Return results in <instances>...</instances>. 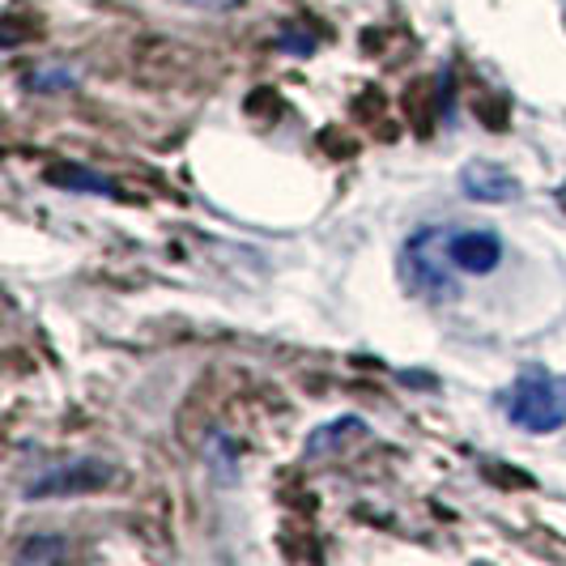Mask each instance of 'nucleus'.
<instances>
[{"instance_id":"obj_3","label":"nucleus","mask_w":566,"mask_h":566,"mask_svg":"<svg viewBox=\"0 0 566 566\" xmlns=\"http://www.w3.org/2000/svg\"><path fill=\"white\" fill-rule=\"evenodd\" d=\"M115 478L107 460H73V464H52L43 478L27 485V499H56V494H90L103 490Z\"/></svg>"},{"instance_id":"obj_1","label":"nucleus","mask_w":566,"mask_h":566,"mask_svg":"<svg viewBox=\"0 0 566 566\" xmlns=\"http://www.w3.org/2000/svg\"><path fill=\"white\" fill-rule=\"evenodd\" d=\"M507 418L528 434H554L566 426V384L545 367H524L503 400Z\"/></svg>"},{"instance_id":"obj_4","label":"nucleus","mask_w":566,"mask_h":566,"mask_svg":"<svg viewBox=\"0 0 566 566\" xmlns=\"http://www.w3.org/2000/svg\"><path fill=\"white\" fill-rule=\"evenodd\" d=\"M448 255H452L455 273L485 277L503 264V239L494 230H452L448 234Z\"/></svg>"},{"instance_id":"obj_2","label":"nucleus","mask_w":566,"mask_h":566,"mask_svg":"<svg viewBox=\"0 0 566 566\" xmlns=\"http://www.w3.org/2000/svg\"><path fill=\"white\" fill-rule=\"evenodd\" d=\"M448 234L452 230L422 227L409 243H405V282L413 290H422L430 298H455L460 285H455V264L448 255Z\"/></svg>"},{"instance_id":"obj_7","label":"nucleus","mask_w":566,"mask_h":566,"mask_svg":"<svg viewBox=\"0 0 566 566\" xmlns=\"http://www.w3.org/2000/svg\"><path fill=\"white\" fill-rule=\"evenodd\" d=\"M69 554V541H60V537H39V541H27L18 554H13V563L18 566H43V563H56V558H64Z\"/></svg>"},{"instance_id":"obj_8","label":"nucleus","mask_w":566,"mask_h":566,"mask_svg":"<svg viewBox=\"0 0 566 566\" xmlns=\"http://www.w3.org/2000/svg\"><path fill=\"white\" fill-rule=\"evenodd\" d=\"M52 184H64V188H82V192H112V184L103 175H90L82 167H52L48 170Z\"/></svg>"},{"instance_id":"obj_9","label":"nucleus","mask_w":566,"mask_h":566,"mask_svg":"<svg viewBox=\"0 0 566 566\" xmlns=\"http://www.w3.org/2000/svg\"><path fill=\"white\" fill-rule=\"evenodd\" d=\"M473 112L485 119V128H507V119H511V103L503 98V94H482V98H473Z\"/></svg>"},{"instance_id":"obj_10","label":"nucleus","mask_w":566,"mask_h":566,"mask_svg":"<svg viewBox=\"0 0 566 566\" xmlns=\"http://www.w3.org/2000/svg\"><path fill=\"white\" fill-rule=\"evenodd\" d=\"M197 9H234V4H243V0H192Z\"/></svg>"},{"instance_id":"obj_6","label":"nucleus","mask_w":566,"mask_h":566,"mask_svg":"<svg viewBox=\"0 0 566 566\" xmlns=\"http://www.w3.org/2000/svg\"><path fill=\"white\" fill-rule=\"evenodd\" d=\"M363 430V422L358 418H340V422H328V426H319L312 439H307V455H324V452H333L337 443H345V439H354Z\"/></svg>"},{"instance_id":"obj_5","label":"nucleus","mask_w":566,"mask_h":566,"mask_svg":"<svg viewBox=\"0 0 566 566\" xmlns=\"http://www.w3.org/2000/svg\"><path fill=\"white\" fill-rule=\"evenodd\" d=\"M460 192L469 200H478V205H507L520 192V184L499 163H469L460 170Z\"/></svg>"}]
</instances>
